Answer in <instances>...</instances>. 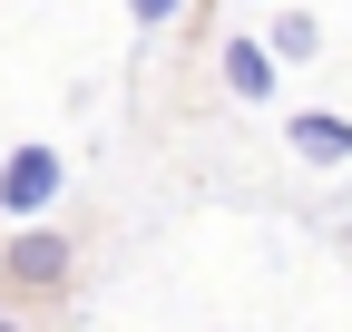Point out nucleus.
Instances as JSON below:
<instances>
[{
	"label": "nucleus",
	"mask_w": 352,
	"mask_h": 332,
	"mask_svg": "<svg viewBox=\"0 0 352 332\" xmlns=\"http://www.w3.org/2000/svg\"><path fill=\"white\" fill-rule=\"evenodd\" d=\"M264 39H274V59H314V49H323V29H314V10H284V20L264 29Z\"/></svg>",
	"instance_id": "nucleus-5"
},
{
	"label": "nucleus",
	"mask_w": 352,
	"mask_h": 332,
	"mask_svg": "<svg viewBox=\"0 0 352 332\" xmlns=\"http://www.w3.org/2000/svg\"><path fill=\"white\" fill-rule=\"evenodd\" d=\"M127 10H138V20H147V29H166V20H176V10H186V0H127Z\"/></svg>",
	"instance_id": "nucleus-6"
},
{
	"label": "nucleus",
	"mask_w": 352,
	"mask_h": 332,
	"mask_svg": "<svg viewBox=\"0 0 352 332\" xmlns=\"http://www.w3.org/2000/svg\"><path fill=\"white\" fill-rule=\"evenodd\" d=\"M226 88L235 98H264V88H274V59H264L254 39H226Z\"/></svg>",
	"instance_id": "nucleus-4"
},
{
	"label": "nucleus",
	"mask_w": 352,
	"mask_h": 332,
	"mask_svg": "<svg viewBox=\"0 0 352 332\" xmlns=\"http://www.w3.org/2000/svg\"><path fill=\"white\" fill-rule=\"evenodd\" d=\"M294 147L314 156V166H342V156H352V117H323V108H303V117H294Z\"/></svg>",
	"instance_id": "nucleus-3"
},
{
	"label": "nucleus",
	"mask_w": 352,
	"mask_h": 332,
	"mask_svg": "<svg viewBox=\"0 0 352 332\" xmlns=\"http://www.w3.org/2000/svg\"><path fill=\"white\" fill-rule=\"evenodd\" d=\"M59 186H69V156L59 147H20L10 166H0V215H50V205H59Z\"/></svg>",
	"instance_id": "nucleus-1"
},
{
	"label": "nucleus",
	"mask_w": 352,
	"mask_h": 332,
	"mask_svg": "<svg viewBox=\"0 0 352 332\" xmlns=\"http://www.w3.org/2000/svg\"><path fill=\"white\" fill-rule=\"evenodd\" d=\"M10 274H20V283H59V274H69V244L39 235V215H30V235L10 244Z\"/></svg>",
	"instance_id": "nucleus-2"
}]
</instances>
